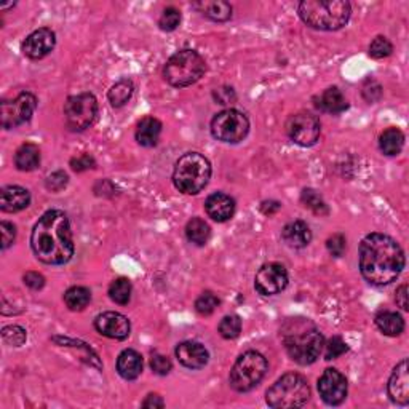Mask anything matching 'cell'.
Here are the masks:
<instances>
[{
    "label": "cell",
    "mask_w": 409,
    "mask_h": 409,
    "mask_svg": "<svg viewBox=\"0 0 409 409\" xmlns=\"http://www.w3.org/2000/svg\"><path fill=\"white\" fill-rule=\"evenodd\" d=\"M360 272L371 285H390L400 277L405 268V253L392 236L386 234H369L360 245Z\"/></svg>",
    "instance_id": "obj_1"
},
{
    "label": "cell",
    "mask_w": 409,
    "mask_h": 409,
    "mask_svg": "<svg viewBox=\"0 0 409 409\" xmlns=\"http://www.w3.org/2000/svg\"><path fill=\"white\" fill-rule=\"evenodd\" d=\"M32 251L38 261L50 266L66 264L74 256V241L66 213L50 209L32 229Z\"/></svg>",
    "instance_id": "obj_2"
},
{
    "label": "cell",
    "mask_w": 409,
    "mask_h": 409,
    "mask_svg": "<svg viewBox=\"0 0 409 409\" xmlns=\"http://www.w3.org/2000/svg\"><path fill=\"white\" fill-rule=\"evenodd\" d=\"M283 342L288 355L299 364L315 363L325 347V337L315 325L304 318H293L283 326Z\"/></svg>",
    "instance_id": "obj_3"
},
{
    "label": "cell",
    "mask_w": 409,
    "mask_h": 409,
    "mask_svg": "<svg viewBox=\"0 0 409 409\" xmlns=\"http://www.w3.org/2000/svg\"><path fill=\"white\" fill-rule=\"evenodd\" d=\"M351 6L347 0H304L299 4V16L318 31H337L349 23Z\"/></svg>",
    "instance_id": "obj_4"
},
{
    "label": "cell",
    "mask_w": 409,
    "mask_h": 409,
    "mask_svg": "<svg viewBox=\"0 0 409 409\" xmlns=\"http://www.w3.org/2000/svg\"><path fill=\"white\" fill-rule=\"evenodd\" d=\"M211 178V165L198 152H187L178 160L173 171V184L175 187L187 195H195L202 192Z\"/></svg>",
    "instance_id": "obj_5"
},
{
    "label": "cell",
    "mask_w": 409,
    "mask_h": 409,
    "mask_svg": "<svg viewBox=\"0 0 409 409\" xmlns=\"http://www.w3.org/2000/svg\"><path fill=\"white\" fill-rule=\"evenodd\" d=\"M207 72V62L195 50H181L166 61L163 67L165 80L171 87L184 88L202 79Z\"/></svg>",
    "instance_id": "obj_6"
},
{
    "label": "cell",
    "mask_w": 409,
    "mask_h": 409,
    "mask_svg": "<svg viewBox=\"0 0 409 409\" xmlns=\"http://www.w3.org/2000/svg\"><path fill=\"white\" fill-rule=\"evenodd\" d=\"M310 398V387L300 374L288 373L281 376L273 386L267 390V405L275 409L300 408Z\"/></svg>",
    "instance_id": "obj_7"
},
{
    "label": "cell",
    "mask_w": 409,
    "mask_h": 409,
    "mask_svg": "<svg viewBox=\"0 0 409 409\" xmlns=\"http://www.w3.org/2000/svg\"><path fill=\"white\" fill-rule=\"evenodd\" d=\"M267 360L264 355L256 350L245 351L239 360L235 361L234 368L230 369L229 382L235 392L245 393L253 390L258 383L264 379L267 373Z\"/></svg>",
    "instance_id": "obj_8"
},
{
    "label": "cell",
    "mask_w": 409,
    "mask_h": 409,
    "mask_svg": "<svg viewBox=\"0 0 409 409\" xmlns=\"http://www.w3.org/2000/svg\"><path fill=\"white\" fill-rule=\"evenodd\" d=\"M249 131V120L245 114L235 109H226L216 114L211 120V134L222 143L236 144L246 138Z\"/></svg>",
    "instance_id": "obj_9"
},
{
    "label": "cell",
    "mask_w": 409,
    "mask_h": 409,
    "mask_svg": "<svg viewBox=\"0 0 409 409\" xmlns=\"http://www.w3.org/2000/svg\"><path fill=\"white\" fill-rule=\"evenodd\" d=\"M98 114V101L92 93L70 96L64 102V119L69 130L83 131L93 124Z\"/></svg>",
    "instance_id": "obj_10"
},
{
    "label": "cell",
    "mask_w": 409,
    "mask_h": 409,
    "mask_svg": "<svg viewBox=\"0 0 409 409\" xmlns=\"http://www.w3.org/2000/svg\"><path fill=\"white\" fill-rule=\"evenodd\" d=\"M37 98L29 92L19 93L15 99L4 101L0 107V121L5 130H11L29 121L36 111Z\"/></svg>",
    "instance_id": "obj_11"
},
{
    "label": "cell",
    "mask_w": 409,
    "mask_h": 409,
    "mask_svg": "<svg viewBox=\"0 0 409 409\" xmlns=\"http://www.w3.org/2000/svg\"><path fill=\"white\" fill-rule=\"evenodd\" d=\"M322 125L315 115L310 112L293 114L286 121V133L293 143L302 147L313 146L320 138Z\"/></svg>",
    "instance_id": "obj_12"
},
{
    "label": "cell",
    "mask_w": 409,
    "mask_h": 409,
    "mask_svg": "<svg viewBox=\"0 0 409 409\" xmlns=\"http://www.w3.org/2000/svg\"><path fill=\"white\" fill-rule=\"evenodd\" d=\"M288 286V272L286 268L277 264V262H271V264L262 266L254 278V288L256 291L262 296H273L285 290Z\"/></svg>",
    "instance_id": "obj_13"
},
{
    "label": "cell",
    "mask_w": 409,
    "mask_h": 409,
    "mask_svg": "<svg viewBox=\"0 0 409 409\" xmlns=\"http://www.w3.org/2000/svg\"><path fill=\"white\" fill-rule=\"evenodd\" d=\"M318 392L326 405H341L347 396V379L334 368L325 369V373L318 379Z\"/></svg>",
    "instance_id": "obj_14"
},
{
    "label": "cell",
    "mask_w": 409,
    "mask_h": 409,
    "mask_svg": "<svg viewBox=\"0 0 409 409\" xmlns=\"http://www.w3.org/2000/svg\"><path fill=\"white\" fill-rule=\"evenodd\" d=\"M94 328L99 334L109 339L124 341L130 336V320L119 312H104L94 318Z\"/></svg>",
    "instance_id": "obj_15"
},
{
    "label": "cell",
    "mask_w": 409,
    "mask_h": 409,
    "mask_svg": "<svg viewBox=\"0 0 409 409\" xmlns=\"http://www.w3.org/2000/svg\"><path fill=\"white\" fill-rule=\"evenodd\" d=\"M56 45L55 32L48 28H40L32 32L21 45L23 53L31 60H42L53 51Z\"/></svg>",
    "instance_id": "obj_16"
},
{
    "label": "cell",
    "mask_w": 409,
    "mask_h": 409,
    "mask_svg": "<svg viewBox=\"0 0 409 409\" xmlns=\"http://www.w3.org/2000/svg\"><path fill=\"white\" fill-rule=\"evenodd\" d=\"M388 396L393 403L406 406L409 403V374H408V360H403L393 369L388 379Z\"/></svg>",
    "instance_id": "obj_17"
},
{
    "label": "cell",
    "mask_w": 409,
    "mask_h": 409,
    "mask_svg": "<svg viewBox=\"0 0 409 409\" xmlns=\"http://www.w3.org/2000/svg\"><path fill=\"white\" fill-rule=\"evenodd\" d=\"M176 358L182 366L189 369H202L208 363V350L202 344L185 341L176 347Z\"/></svg>",
    "instance_id": "obj_18"
},
{
    "label": "cell",
    "mask_w": 409,
    "mask_h": 409,
    "mask_svg": "<svg viewBox=\"0 0 409 409\" xmlns=\"http://www.w3.org/2000/svg\"><path fill=\"white\" fill-rule=\"evenodd\" d=\"M204 209H207L208 216L216 222H226L232 219L235 213V202L232 197H229L222 192H216L211 194L207 202H204Z\"/></svg>",
    "instance_id": "obj_19"
},
{
    "label": "cell",
    "mask_w": 409,
    "mask_h": 409,
    "mask_svg": "<svg viewBox=\"0 0 409 409\" xmlns=\"http://www.w3.org/2000/svg\"><path fill=\"white\" fill-rule=\"evenodd\" d=\"M31 203V194L28 189L19 185H6L0 194V209L4 213H18L28 208Z\"/></svg>",
    "instance_id": "obj_20"
},
{
    "label": "cell",
    "mask_w": 409,
    "mask_h": 409,
    "mask_svg": "<svg viewBox=\"0 0 409 409\" xmlns=\"http://www.w3.org/2000/svg\"><path fill=\"white\" fill-rule=\"evenodd\" d=\"M281 239L291 248H305L312 241V230L304 221H293L281 230Z\"/></svg>",
    "instance_id": "obj_21"
},
{
    "label": "cell",
    "mask_w": 409,
    "mask_h": 409,
    "mask_svg": "<svg viewBox=\"0 0 409 409\" xmlns=\"http://www.w3.org/2000/svg\"><path fill=\"white\" fill-rule=\"evenodd\" d=\"M315 106L322 112L336 115L344 112L345 109L349 107V102L345 99V96L342 94L341 89L337 87H329L328 89H325L318 98H315Z\"/></svg>",
    "instance_id": "obj_22"
},
{
    "label": "cell",
    "mask_w": 409,
    "mask_h": 409,
    "mask_svg": "<svg viewBox=\"0 0 409 409\" xmlns=\"http://www.w3.org/2000/svg\"><path fill=\"white\" fill-rule=\"evenodd\" d=\"M117 373L126 381H134L143 373V356L133 349L124 350L117 358Z\"/></svg>",
    "instance_id": "obj_23"
},
{
    "label": "cell",
    "mask_w": 409,
    "mask_h": 409,
    "mask_svg": "<svg viewBox=\"0 0 409 409\" xmlns=\"http://www.w3.org/2000/svg\"><path fill=\"white\" fill-rule=\"evenodd\" d=\"M194 9L200 11L203 16L217 23L229 21L232 18V6L224 0H200V2L194 4Z\"/></svg>",
    "instance_id": "obj_24"
},
{
    "label": "cell",
    "mask_w": 409,
    "mask_h": 409,
    "mask_svg": "<svg viewBox=\"0 0 409 409\" xmlns=\"http://www.w3.org/2000/svg\"><path fill=\"white\" fill-rule=\"evenodd\" d=\"M160 133H162V121L156 117H144L136 128V141L143 147L157 146Z\"/></svg>",
    "instance_id": "obj_25"
},
{
    "label": "cell",
    "mask_w": 409,
    "mask_h": 409,
    "mask_svg": "<svg viewBox=\"0 0 409 409\" xmlns=\"http://www.w3.org/2000/svg\"><path fill=\"white\" fill-rule=\"evenodd\" d=\"M376 326L379 328L382 334L395 337L400 336L403 331H405V320L396 312H390V310H382L376 315Z\"/></svg>",
    "instance_id": "obj_26"
},
{
    "label": "cell",
    "mask_w": 409,
    "mask_h": 409,
    "mask_svg": "<svg viewBox=\"0 0 409 409\" xmlns=\"http://www.w3.org/2000/svg\"><path fill=\"white\" fill-rule=\"evenodd\" d=\"M15 165L21 171H32L40 165V149L36 144L26 143L15 153Z\"/></svg>",
    "instance_id": "obj_27"
},
{
    "label": "cell",
    "mask_w": 409,
    "mask_h": 409,
    "mask_svg": "<svg viewBox=\"0 0 409 409\" xmlns=\"http://www.w3.org/2000/svg\"><path fill=\"white\" fill-rule=\"evenodd\" d=\"M403 146H405V134H403L398 128H387V130L381 134L379 147L383 156H398Z\"/></svg>",
    "instance_id": "obj_28"
},
{
    "label": "cell",
    "mask_w": 409,
    "mask_h": 409,
    "mask_svg": "<svg viewBox=\"0 0 409 409\" xmlns=\"http://www.w3.org/2000/svg\"><path fill=\"white\" fill-rule=\"evenodd\" d=\"M185 236L190 243H194L197 246L207 245L209 236H211V229L207 222L200 217H192L185 226Z\"/></svg>",
    "instance_id": "obj_29"
},
{
    "label": "cell",
    "mask_w": 409,
    "mask_h": 409,
    "mask_svg": "<svg viewBox=\"0 0 409 409\" xmlns=\"http://www.w3.org/2000/svg\"><path fill=\"white\" fill-rule=\"evenodd\" d=\"M89 300H92V293L85 286H72L64 293V302L72 312L83 310L89 304Z\"/></svg>",
    "instance_id": "obj_30"
},
{
    "label": "cell",
    "mask_w": 409,
    "mask_h": 409,
    "mask_svg": "<svg viewBox=\"0 0 409 409\" xmlns=\"http://www.w3.org/2000/svg\"><path fill=\"white\" fill-rule=\"evenodd\" d=\"M133 92H134V87L130 80H120L115 83L111 89H109V94H107L109 102H111L114 107L125 106L126 102L131 99Z\"/></svg>",
    "instance_id": "obj_31"
},
{
    "label": "cell",
    "mask_w": 409,
    "mask_h": 409,
    "mask_svg": "<svg viewBox=\"0 0 409 409\" xmlns=\"http://www.w3.org/2000/svg\"><path fill=\"white\" fill-rule=\"evenodd\" d=\"M131 281L128 278H117L114 280L111 286H109V298H111L115 304L119 305H126L131 299Z\"/></svg>",
    "instance_id": "obj_32"
},
{
    "label": "cell",
    "mask_w": 409,
    "mask_h": 409,
    "mask_svg": "<svg viewBox=\"0 0 409 409\" xmlns=\"http://www.w3.org/2000/svg\"><path fill=\"white\" fill-rule=\"evenodd\" d=\"M300 200H302L304 207L310 208L315 214L326 216V214L329 213L328 204L325 203L322 195H320L317 190H313V189H304V190H302V195H300Z\"/></svg>",
    "instance_id": "obj_33"
},
{
    "label": "cell",
    "mask_w": 409,
    "mask_h": 409,
    "mask_svg": "<svg viewBox=\"0 0 409 409\" xmlns=\"http://www.w3.org/2000/svg\"><path fill=\"white\" fill-rule=\"evenodd\" d=\"M217 331L224 339H236L241 332V320L239 315H227L221 320Z\"/></svg>",
    "instance_id": "obj_34"
},
{
    "label": "cell",
    "mask_w": 409,
    "mask_h": 409,
    "mask_svg": "<svg viewBox=\"0 0 409 409\" xmlns=\"http://www.w3.org/2000/svg\"><path fill=\"white\" fill-rule=\"evenodd\" d=\"M217 305H219V299H217L216 294L211 291H204L195 300V310L197 313H200L202 317L211 315V313L217 309Z\"/></svg>",
    "instance_id": "obj_35"
},
{
    "label": "cell",
    "mask_w": 409,
    "mask_h": 409,
    "mask_svg": "<svg viewBox=\"0 0 409 409\" xmlns=\"http://www.w3.org/2000/svg\"><path fill=\"white\" fill-rule=\"evenodd\" d=\"M393 45L387 40V37H376L369 45V56L374 58V60H382V58H387L392 55Z\"/></svg>",
    "instance_id": "obj_36"
},
{
    "label": "cell",
    "mask_w": 409,
    "mask_h": 409,
    "mask_svg": "<svg viewBox=\"0 0 409 409\" xmlns=\"http://www.w3.org/2000/svg\"><path fill=\"white\" fill-rule=\"evenodd\" d=\"M179 23H181V11L175 9V6H168V9L162 13V16H160L158 19L160 29L166 32L175 31L179 26Z\"/></svg>",
    "instance_id": "obj_37"
},
{
    "label": "cell",
    "mask_w": 409,
    "mask_h": 409,
    "mask_svg": "<svg viewBox=\"0 0 409 409\" xmlns=\"http://www.w3.org/2000/svg\"><path fill=\"white\" fill-rule=\"evenodd\" d=\"M347 350H349V347H347V344L342 341V337L334 336V337L329 339L328 344H326L325 358L326 360H336V358L344 355Z\"/></svg>",
    "instance_id": "obj_38"
},
{
    "label": "cell",
    "mask_w": 409,
    "mask_h": 409,
    "mask_svg": "<svg viewBox=\"0 0 409 409\" xmlns=\"http://www.w3.org/2000/svg\"><path fill=\"white\" fill-rule=\"evenodd\" d=\"M2 337L6 344L13 345V347H19L26 341V331L21 326H6L2 331Z\"/></svg>",
    "instance_id": "obj_39"
},
{
    "label": "cell",
    "mask_w": 409,
    "mask_h": 409,
    "mask_svg": "<svg viewBox=\"0 0 409 409\" xmlns=\"http://www.w3.org/2000/svg\"><path fill=\"white\" fill-rule=\"evenodd\" d=\"M151 368L156 374L158 376H166L171 371L173 364L170 361L168 356L160 355V354H153L151 358Z\"/></svg>",
    "instance_id": "obj_40"
},
{
    "label": "cell",
    "mask_w": 409,
    "mask_h": 409,
    "mask_svg": "<svg viewBox=\"0 0 409 409\" xmlns=\"http://www.w3.org/2000/svg\"><path fill=\"white\" fill-rule=\"evenodd\" d=\"M326 248H328V251L334 256V258H341L345 251V248H347L345 236L342 234H334L332 236H329L328 241H326Z\"/></svg>",
    "instance_id": "obj_41"
},
{
    "label": "cell",
    "mask_w": 409,
    "mask_h": 409,
    "mask_svg": "<svg viewBox=\"0 0 409 409\" xmlns=\"http://www.w3.org/2000/svg\"><path fill=\"white\" fill-rule=\"evenodd\" d=\"M69 178L64 171H55L51 173V175L47 178V181H45V185H47V189L51 192H60L67 185Z\"/></svg>",
    "instance_id": "obj_42"
},
{
    "label": "cell",
    "mask_w": 409,
    "mask_h": 409,
    "mask_svg": "<svg viewBox=\"0 0 409 409\" xmlns=\"http://www.w3.org/2000/svg\"><path fill=\"white\" fill-rule=\"evenodd\" d=\"M213 98L216 99L217 104H222V106H227V104H234L236 101V94L234 92V88L230 87H221V88H216L213 92Z\"/></svg>",
    "instance_id": "obj_43"
},
{
    "label": "cell",
    "mask_w": 409,
    "mask_h": 409,
    "mask_svg": "<svg viewBox=\"0 0 409 409\" xmlns=\"http://www.w3.org/2000/svg\"><path fill=\"white\" fill-rule=\"evenodd\" d=\"M0 230H2V249H6L13 245L16 236V227L11 222L2 221L0 222Z\"/></svg>",
    "instance_id": "obj_44"
},
{
    "label": "cell",
    "mask_w": 409,
    "mask_h": 409,
    "mask_svg": "<svg viewBox=\"0 0 409 409\" xmlns=\"http://www.w3.org/2000/svg\"><path fill=\"white\" fill-rule=\"evenodd\" d=\"M94 158L92 156H88V153H82V156L75 157L70 160V166H72L74 171H85L89 168H94Z\"/></svg>",
    "instance_id": "obj_45"
},
{
    "label": "cell",
    "mask_w": 409,
    "mask_h": 409,
    "mask_svg": "<svg viewBox=\"0 0 409 409\" xmlns=\"http://www.w3.org/2000/svg\"><path fill=\"white\" fill-rule=\"evenodd\" d=\"M23 280H24L26 286H29L31 290H34V291L42 290V288L45 286L43 275L37 273V272H28V273H26L24 277H23Z\"/></svg>",
    "instance_id": "obj_46"
},
{
    "label": "cell",
    "mask_w": 409,
    "mask_h": 409,
    "mask_svg": "<svg viewBox=\"0 0 409 409\" xmlns=\"http://www.w3.org/2000/svg\"><path fill=\"white\" fill-rule=\"evenodd\" d=\"M396 304H398V307H401V310H409L408 285H401L398 290H396Z\"/></svg>",
    "instance_id": "obj_47"
},
{
    "label": "cell",
    "mask_w": 409,
    "mask_h": 409,
    "mask_svg": "<svg viewBox=\"0 0 409 409\" xmlns=\"http://www.w3.org/2000/svg\"><path fill=\"white\" fill-rule=\"evenodd\" d=\"M165 403L162 400V396H158L156 393H151L147 395V398L143 401V408H163Z\"/></svg>",
    "instance_id": "obj_48"
},
{
    "label": "cell",
    "mask_w": 409,
    "mask_h": 409,
    "mask_svg": "<svg viewBox=\"0 0 409 409\" xmlns=\"http://www.w3.org/2000/svg\"><path fill=\"white\" fill-rule=\"evenodd\" d=\"M280 208H281V204H280L278 202H273V200L264 202V203L261 204V211H262V213H264V214H267V216L275 214Z\"/></svg>",
    "instance_id": "obj_49"
}]
</instances>
